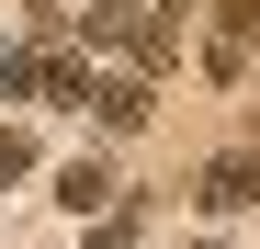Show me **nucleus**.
Instances as JSON below:
<instances>
[{
    "mask_svg": "<svg viewBox=\"0 0 260 249\" xmlns=\"http://www.w3.org/2000/svg\"><path fill=\"white\" fill-rule=\"evenodd\" d=\"M79 34H91V46H113L136 79H158V68H170V46H181V34H170L158 12H136V0H91V12H79Z\"/></svg>",
    "mask_w": 260,
    "mask_h": 249,
    "instance_id": "nucleus-1",
    "label": "nucleus"
},
{
    "mask_svg": "<svg viewBox=\"0 0 260 249\" xmlns=\"http://www.w3.org/2000/svg\"><path fill=\"white\" fill-rule=\"evenodd\" d=\"M79 102L102 113V136H136V124H147V102H158V91H147L136 68H113V79H79Z\"/></svg>",
    "mask_w": 260,
    "mask_h": 249,
    "instance_id": "nucleus-2",
    "label": "nucleus"
},
{
    "mask_svg": "<svg viewBox=\"0 0 260 249\" xmlns=\"http://www.w3.org/2000/svg\"><path fill=\"white\" fill-rule=\"evenodd\" d=\"M249 46H260V0H215V46H204V68H215V79H249Z\"/></svg>",
    "mask_w": 260,
    "mask_h": 249,
    "instance_id": "nucleus-3",
    "label": "nucleus"
},
{
    "mask_svg": "<svg viewBox=\"0 0 260 249\" xmlns=\"http://www.w3.org/2000/svg\"><path fill=\"white\" fill-rule=\"evenodd\" d=\"M249 204H260V147H226L204 170V215H249Z\"/></svg>",
    "mask_w": 260,
    "mask_h": 249,
    "instance_id": "nucleus-4",
    "label": "nucleus"
},
{
    "mask_svg": "<svg viewBox=\"0 0 260 249\" xmlns=\"http://www.w3.org/2000/svg\"><path fill=\"white\" fill-rule=\"evenodd\" d=\"M57 204H68V215H102V204H113V170H102V159H68V170H57Z\"/></svg>",
    "mask_w": 260,
    "mask_h": 249,
    "instance_id": "nucleus-5",
    "label": "nucleus"
},
{
    "mask_svg": "<svg viewBox=\"0 0 260 249\" xmlns=\"http://www.w3.org/2000/svg\"><path fill=\"white\" fill-rule=\"evenodd\" d=\"M23 170H34V147L12 136V124H0V181H23Z\"/></svg>",
    "mask_w": 260,
    "mask_h": 249,
    "instance_id": "nucleus-6",
    "label": "nucleus"
},
{
    "mask_svg": "<svg viewBox=\"0 0 260 249\" xmlns=\"http://www.w3.org/2000/svg\"><path fill=\"white\" fill-rule=\"evenodd\" d=\"M204 249H215V238H204Z\"/></svg>",
    "mask_w": 260,
    "mask_h": 249,
    "instance_id": "nucleus-7",
    "label": "nucleus"
}]
</instances>
